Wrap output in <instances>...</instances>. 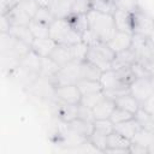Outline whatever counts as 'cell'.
Masks as SVG:
<instances>
[{
    "mask_svg": "<svg viewBox=\"0 0 154 154\" xmlns=\"http://www.w3.org/2000/svg\"><path fill=\"white\" fill-rule=\"evenodd\" d=\"M69 124L71 125V128L77 131L79 135L84 136V137H89L91 135V132L94 131V125L93 122H88V120H83L81 118H76L72 122H69Z\"/></svg>",
    "mask_w": 154,
    "mask_h": 154,
    "instance_id": "26",
    "label": "cell"
},
{
    "mask_svg": "<svg viewBox=\"0 0 154 154\" xmlns=\"http://www.w3.org/2000/svg\"><path fill=\"white\" fill-rule=\"evenodd\" d=\"M116 0H93L91 1V10H96L102 13L113 14L117 10Z\"/></svg>",
    "mask_w": 154,
    "mask_h": 154,
    "instance_id": "32",
    "label": "cell"
},
{
    "mask_svg": "<svg viewBox=\"0 0 154 154\" xmlns=\"http://www.w3.org/2000/svg\"><path fill=\"white\" fill-rule=\"evenodd\" d=\"M37 22H42V23H46V24H51L55 17L53 16L52 11L49 10V7H40L35 14V17L32 18Z\"/></svg>",
    "mask_w": 154,
    "mask_h": 154,
    "instance_id": "39",
    "label": "cell"
},
{
    "mask_svg": "<svg viewBox=\"0 0 154 154\" xmlns=\"http://www.w3.org/2000/svg\"><path fill=\"white\" fill-rule=\"evenodd\" d=\"M103 97H105L103 91H97V93H93V94H88V95H82V99H81L79 103L83 105V106H87L89 108H93Z\"/></svg>",
    "mask_w": 154,
    "mask_h": 154,
    "instance_id": "37",
    "label": "cell"
},
{
    "mask_svg": "<svg viewBox=\"0 0 154 154\" xmlns=\"http://www.w3.org/2000/svg\"><path fill=\"white\" fill-rule=\"evenodd\" d=\"M131 40H132V34L117 31L107 43L109 45V47L113 49L114 53H119L131 47Z\"/></svg>",
    "mask_w": 154,
    "mask_h": 154,
    "instance_id": "16",
    "label": "cell"
},
{
    "mask_svg": "<svg viewBox=\"0 0 154 154\" xmlns=\"http://www.w3.org/2000/svg\"><path fill=\"white\" fill-rule=\"evenodd\" d=\"M134 63H136V54L130 47L125 51L116 53V57L112 60V70L120 67H130Z\"/></svg>",
    "mask_w": 154,
    "mask_h": 154,
    "instance_id": "17",
    "label": "cell"
},
{
    "mask_svg": "<svg viewBox=\"0 0 154 154\" xmlns=\"http://www.w3.org/2000/svg\"><path fill=\"white\" fill-rule=\"evenodd\" d=\"M49 57L60 67L64 66V65H66V64H69L70 61H73L72 60V55H71L70 46H67V45H57Z\"/></svg>",
    "mask_w": 154,
    "mask_h": 154,
    "instance_id": "21",
    "label": "cell"
},
{
    "mask_svg": "<svg viewBox=\"0 0 154 154\" xmlns=\"http://www.w3.org/2000/svg\"><path fill=\"white\" fill-rule=\"evenodd\" d=\"M13 1H14V2H16V4H19V2H22V1H23V0H13Z\"/></svg>",
    "mask_w": 154,
    "mask_h": 154,
    "instance_id": "53",
    "label": "cell"
},
{
    "mask_svg": "<svg viewBox=\"0 0 154 154\" xmlns=\"http://www.w3.org/2000/svg\"><path fill=\"white\" fill-rule=\"evenodd\" d=\"M77 87L82 95L102 91V85H101L100 81H94V79H81L77 83Z\"/></svg>",
    "mask_w": 154,
    "mask_h": 154,
    "instance_id": "29",
    "label": "cell"
},
{
    "mask_svg": "<svg viewBox=\"0 0 154 154\" xmlns=\"http://www.w3.org/2000/svg\"><path fill=\"white\" fill-rule=\"evenodd\" d=\"M8 34L30 46L34 41V36L29 29V25H11Z\"/></svg>",
    "mask_w": 154,
    "mask_h": 154,
    "instance_id": "24",
    "label": "cell"
},
{
    "mask_svg": "<svg viewBox=\"0 0 154 154\" xmlns=\"http://www.w3.org/2000/svg\"><path fill=\"white\" fill-rule=\"evenodd\" d=\"M131 141L125 138L124 136H122L120 134L113 131L112 134H109L107 136V147L106 148H122V149H126L129 150Z\"/></svg>",
    "mask_w": 154,
    "mask_h": 154,
    "instance_id": "28",
    "label": "cell"
},
{
    "mask_svg": "<svg viewBox=\"0 0 154 154\" xmlns=\"http://www.w3.org/2000/svg\"><path fill=\"white\" fill-rule=\"evenodd\" d=\"M88 141L100 152V153H103V150L106 149L107 147V136L106 135H102L97 131H93L91 135L88 137Z\"/></svg>",
    "mask_w": 154,
    "mask_h": 154,
    "instance_id": "36",
    "label": "cell"
},
{
    "mask_svg": "<svg viewBox=\"0 0 154 154\" xmlns=\"http://www.w3.org/2000/svg\"><path fill=\"white\" fill-rule=\"evenodd\" d=\"M70 23L72 24V26L82 35L83 31H85L87 29H89V22H88V17L87 13L83 14H71L69 18Z\"/></svg>",
    "mask_w": 154,
    "mask_h": 154,
    "instance_id": "34",
    "label": "cell"
},
{
    "mask_svg": "<svg viewBox=\"0 0 154 154\" xmlns=\"http://www.w3.org/2000/svg\"><path fill=\"white\" fill-rule=\"evenodd\" d=\"M134 118L136 119V122L138 123V125L142 129H146L150 132H154V116L150 114L148 111L140 107L137 109V112L134 114Z\"/></svg>",
    "mask_w": 154,
    "mask_h": 154,
    "instance_id": "22",
    "label": "cell"
},
{
    "mask_svg": "<svg viewBox=\"0 0 154 154\" xmlns=\"http://www.w3.org/2000/svg\"><path fill=\"white\" fill-rule=\"evenodd\" d=\"M91 1H93V0H91Z\"/></svg>",
    "mask_w": 154,
    "mask_h": 154,
    "instance_id": "54",
    "label": "cell"
},
{
    "mask_svg": "<svg viewBox=\"0 0 154 154\" xmlns=\"http://www.w3.org/2000/svg\"><path fill=\"white\" fill-rule=\"evenodd\" d=\"M30 96L38 99L42 102H46L48 105H52L57 101L55 96V87L52 84V82L46 77H38L26 90Z\"/></svg>",
    "mask_w": 154,
    "mask_h": 154,
    "instance_id": "4",
    "label": "cell"
},
{
    "mask_svg": "<svg viewBox=\"0 0 154 154\" xmlns=\"http://www.w3.org/2000/svg\"><path fill=\"white\" fill-rule=\"evenodd\" d=\"M81 79H82V77H81V63L70 61L69 64L61 66L58 70V72L49 81L57 88L60 85L77 84Z\"/></svg>",
    "mask_w": 154,
    "mask_h": 154,
    "instance_id": "5",
    "label": "cell"
},
{
    "mask_svg": "<svg viewBox=\"0 0 154 154\" xmlns=\"http://www.w3.org/2000/svg\"><path fill=\"white\" fill-rule=\"evenodd\" d=\"M31 18H34L35 17V14H36V12H37V10L40 8L38 7V5L35 2V0H23L22 2H19L18 4Z\"/></svg>",
    "mask_w": 154,
    "mask_h": 154,
    "instance_id": "42",
    "label": "cell"
},
{
    "mask_svg": "<svg viewBox=\"0 0 154 154\" xmlns=\"http://www.w3.org/2000/svg\"><path fill=\"white\" fill-rule=\"evenodd\" d=\"M141 107L144 108L146 111H148L150 114L154 116V93H153L146 101H143V102L141 103Z\"/></svg>",
    "mask_w": 154,
    "mask_h": 154,
    "instance_id": "45",
    "label": "cell"
},
{
    "mask_svg": "<svg viewBox=\"0 0 154 154\" xmlns=\"http://www.w3.org/2000/svg\"><path fill=\"white\" fill-rule=\"evenodd\" d=\"M77 118H81V119L88 120V122H94L93 109L79 103V105H78V116H77Z\"/></svg>",
    "mask_w": 154,
    "mask_h": 154,
    "instance_id": "44",
    "label": "cell"
},
{
    "mask_svg": "<svg viewBox=\"0 0 154 154\" xmlns=\"http://www.w3.org/2000/svg\"><path fill=\"white\" fill-rule=\"evenodd\" d=\"M55 96H57V100L59 101L67 102V103H75V105H78L82 99V94L77 84H67V85L57 87Z\"/></svg>",
    "mask_w": 154,
    "mask_h": 154,
    "instance_id": "11",
    "label": "cell"
},
{
    "mask_svg": "<svg viewBox=\"0 0 154 154\" xmlns=\"http://www.w3.org/2000/svg\"><path fill=\"white\" fill-rule=\"evenodd\" d=\"M60 69V66L51 58V57H46V58H41V77H46L48 79H51Z\"/></svg>",
    "mask_w": 154,
    "mask_h": 154,
    "instance_id": "27",
    "label": "cell"
},
{
    "mask_svg": "<svg viewBox=\"0 0 154 154\" xmlns=\"http://www.w3.org/2000/svg\"><path fill=\"white\" fill-rule=\"evenodd\" d=\"M130 94L140 102L142 103L146 101L153 93H154V85L152 83L150 77H143V78H136L130 85Z\"/></svg>",
    "mask_w": 154,
    "mask_h": 154,
    "instance_id": "8",
    "label": "cell"
},
{
    "mask_svg": "<svg viewBox=\"0 0 154 154\" xmlns=\"http://www.w3.org/2000/svg\"><path fill=\"white\" fill-rule=\"evenodd\" d=\"M94 125V130L108 136L109 134H112L114 131V124L109 120V119H95L93 122Z\"/></svg>",
    "mask_w": 154,
    "mask_h": 154,
    "instance_id": "35",
    "label": "cell"
},
{
    "mask_svg": "<svg viewBox=\"0 0 154 154\" xmlns=\"http://www.w3.org/2000/svg\"><path fill=\"white\" fill-rule=\"evenodd\" d=\"M10 20L11 25H29V23L32 20V18L17 4L10 12L4 14Z\"/></svg>",
    "mask_w": 154,
    "mask_h": 154,
    "instance_id": "20",
    "label": "cell"
},
{
    "mask_svg": "<svg viewBox=\"0 0 154 154\" xmlns=\"http://www.w3.org/2000/svg\"><path fill=\"white\" fill-rule=\"evenodd\" d=\"M140 129H141V126L138 125V123L136 122V119L134 117L125 120V122L114 124V131L120 134L122 136H124L125 138H128L130 141Z\"/></svg>",
    "mask_w": 154,
    "mask_h": 154,
    "instance_id": "19",
    "label": "cell"
},
{
    "mask_svg": "<svg viewBox=\"0 0 154 154\" xmlns=\"http://www.w3.org/2000/svg\"><path fill=\"white\" fill-rule=\"evenodd\" d=\"M82 42H84L90 48V47H94L97 43H100L101 40L99 38V36L91 29H87L85 31L82 32Z\"/></svg>",
    "mask_w": 154,
    "mask_h": 154,
    "instance_id": "41",
    "label": "cell"
},
{
    "mask_svg": "<svg viewBox=\"0 0 154 154\" xmlns=\"http://www.w3.org/2000/svg\"><path fill=\"white\" fill-rule=\"evenodd\" d=\"M71 49V55H72V60L77 61V63H82L87 59V53L89 51V47L84 43V42H77L75 45L70 46Z\"/></svg>",
    "mask_w": 154,
    "mask_h": 154,
    "instance_id": "33",
    "label": "cell"
},
{
    "mask_svg": "<svg viewBox=\"0 0 154 154\" xmlns=\"http://www.w3.org/2000/svg\"><path fill=\"white\" fill-rule=\"evenodd\" d=\"M131 142L136 143V144H140L142 147H146L148 149V147L154 142V132H150V131L141 128L135 134V136L131 138Z\"/></svg>",
    "mask_w": 154,
    "mask_h": 154,
    "instance_id": "30",
    "label": "cell"
},
{
    "mask_svg": "<svg viewBox=\"0 0 154 154\" xmlns=\"http://www.w3.org/2000/svg\"><path fill=\"white\" fill-rule=\"evenodd\" d=\"M102 71L99 70L96 66H94L88 60H84L81 63V77L82 79H94L100 81Z\"/></svg>",
    "mask_w": 154,
    "mask_h": 154,
    "instance_id": "25",
    "label": "cell"
},
{
    "mask_svg": "<svg viewBox=\"0 0 154 154\" xmlns=\"http://www.w3.org/2000/svg\"><path fill=\"white\" fill-rule=\"evenodd\" d=\"M10 28H11V23H10V20L7 19L6 16L1 14V32H8Z\"/></svg>",
    "mask_w": 154,
    "mask_h": 154,
    "instance_id": "48",
    "label": "cell"
},
{
    "mask_svg": "<svg viewBox=\"0 0 154 154\" xmlns=\"http://www.w3.org/2000/svg\"><path fill=\"white\" fill-rule=\"evenodd\" d=\"M49 37L58 45H75L82 41V35L72 26L67 18L54 19L49 24Z\"/></svg>",
    "mask_w": 154,
    "mask_h": 154,
    "instance_id": "3",
    "label": "cell"
},
{
    "mask_svg": "<svg viewBox=\"0 0 154 154\" xmlns=\"http://www.w3.org/2000/svg\"><path fill=\"white\" fill-rule=\"evenodd\" d=\"M131 49L136 54L137 63L143 64L147 60L154 58V45L150 42L148 36H143L140 34H132Z\"/></svg>",
    "mask_w": 154,
    "mask_h": 154,
    "instance_id": "6",
    "label": "cell"
},
{
    "mask_svg": "<svg viewBox=\"0 0 154 154\" xmlns=\"http://www.w3.org/2000/svg\"><path fill=\"white\" fill-rule=\"evenodd\" d=\"M134 16V34H140L143 36H149L154 29V17L140 7Z\"/></svg>",
    "mask_w": 154,
    "mask_h": 154,
    "instance_id": "7",
    "label": "cell"
},
{
    "mask_svg": "<svg viewBox=\"0 0 154 154\" xmlns=\"http://www.w3.org/2000/svg\"><path fill=\"white\" fill-rule=\"evenodd\" d=\"M117 31L134 34V16L131 12L118 7L112 14Z\"/></svg>",
    "mask_w": 154,
    "mask_h": 154,
    "instance_id": "10",
    "label": "cell"
},
{
    "mask_svg": "<svg viewBox=\"0 0 154 154\" xmlns=\"http://www.w3.org/2000/svg\"><path fill=\"white\" fill-rule=\"evenodd\" d=\"M129 153L130 154H148V149L146 147H142L140 144L131 142L130 147H129Z\"/></svg>",
    "mask_w": 154,
    "mask_h": 154,
    "instance_id": "46",
    "label": "cell"
},
{
    "mask_svg": "<svg viewBox=\"0 0 154 154\" xmlns=\"http://www.w3.org/2000/svg\"><path fill=\"white\" fill-rule=\"evenodd\" d=\"M0 2H1V14H6L17 5L13 0H0Z\"/></svg>",
    "mask_w": 154,
    "mask_h": 154,
    "instance_id": "47",
    "label": "cell"
},
{
    "mask_svg": "<svg viewBox=\"0 0 154 154\" xmlns=\"http://www.w3.org/2000/svg\"><path fill=\"white\" fill-rule=\"evenodd\" d=\"M132 117H134V114H131L130 112H128V111H125V109L116 106L114 109L112 111L111 116H109V120L113 124H118V123L125 122V120H128V119H130Z\"/></svg>",
    "mask_w": 154,
    "mask_h": 154,
    "instance_id": "38",
    "label": "cell"
},
{
    "mask_svg": "<svg viewBox=\"0 0 154 154\" xmlns=\"http://www.w3.org/2000/svg\"><path fill=\"white\" fill-rule=\"evenodd\" d=\"M91 10V0H75L71 14H83Z\"/></svg>",
    "mask_w": 154,
    "mask_h": 154,
    "instance_id": "40",
    "label": "cell"
},
{
    "mask_svg": "<svg viewBox=\"0 0 154 154\" xmlns=\"http://www.w3.org/2000/svg\"><path fill=\"white\" fill-rule=\"evenodd\" d=\"M79 105V103H78ZM78 105L75 103H67V102H63L57 100L55 102H53L51 105L53 116L55 118H59L60 120L64 122H72L73 119L77 118L78 116Z\"/></svg>",
    "mask_w": 154,
    "mask_h": 154,
    "instance_id": "9",
    "label": "cell"
},
{
    "mask_svg": "<svg viewBox=\"0 0 154 154\" xmlns=\"http://www.w3.org/2000/svg\"><path fill=\"white\" fill-rule=\"evenodd\" d=\"M53 0H35V2L38 5V7H49Z\"/></svg>",
    "mask_w": 154,
    "mask_h": 154,
    "instance_id": "49",
    "label": "cell"
},
{
    "mask_svg": "<svg viewBox=\"0 0 154 154\" xmlns=\"http://www.w3.org/2000/svg\"><path fill=\"white\" fill-rule=\"evenodd\" d=\"M148 37H149V40H150V42H152V43L154 45V29H153V31L150 32V35H149Z\"/></svg>",
    "mask_w": 154,
    "mask_h": 154,
    "instance_id": "51",
    "label": "cell"
},
{
    "mask_svg": "<svg viewBox=\"0 0 154 154\" xmlns=\"http://www.w3.org/2000/svg\"><path fill=\"white\" fill-rule=\"evenodd\" d=\"M116 107V102L108 97H103L97 105H95L91 109H93V114H94V120L95 119H109V116L112 113V111Z\"/></svg>",
    "mask_w": 154,
    "mask_h": 154,
    "instance_id": "18",
    "label": "cell"
},
{
    "mask_svg": "<svg viewBox=\"0 0 154 154\" xmlns=\"http://www.w3.org/2000/svg\"><path fill=\"white\" fill-rule=\"evenodd\" d=\"M31 51V46L16 38L8 32L0 35V58L4 73H8L16 69L20 60Z\"/></svg>",
    "mask_w": 154,
    "mask_h": 154,
    "instance_id": "1",
    "label": "cell"
},
{
    "mask_svg": "<svg viewBox=\"0 0 154 154\" xmlns=\"http://www.w3.org/2000/svg\"><path fill=\"white\" fill-rule=\"evenodd\" d=\"M58 43L51 38V37H45V38H34L32 43H31V49L40 55L41 58H46L49 57L53 52V49L55 48Z\"/></svg>",
    "mask_w": 154,
    "mask_h": 154,
    "instance_id": "13",
    "label": "cell"
},
{
    "mask_svg": "<svg viewBox=\"0 0 154 154\" xmlns=\"http://www.w3.org/2000/svg\"><path fill=\"white\" fill-rule=\"evenodd\" d=\"M29 29H30L34 38L49 37V24H46V23L37 22V20L32 19L29 23Z\"/></svg>",
    "mask_w": 154,
    "mask_h": 154,
    "instance_id": "31",
    "label": "cell"
},
{
    "mask_svg": "<svg viewBox=\"0 0 154 154\" xmlns=\"http://www.w3.org/2000/svg\"><path fill=\"white\" fill-rule=\"evenodd\" d=\"M89 63H91L94 66H96L99 70H101L102 72L103 71H107V70H111L112 69V61L106 58L100 51H97L95 47H90L88 53H87V59Z\"/></svg>",
    "mask_w": 154,
    "mask_h": 154,
    "instance_id": "15",
    "label": "cell"
},
{
    "mask_svg": "<svg viewBox=\"0 0 154 154\" xmlns=\"http://www.w3.org/2000/svg\"><path fill=\"white\" fill-rule=\"evenodd\" d=\"M75 0H53L49 10L52 11L55 19L69 18L72 13V6Z\"/></svg>",
    "mask_w": 154,
    "mask_h": 154,
    "instance_id": "14",
    "label": "cell"
},
{
    "mask_svg": "<svg viewBox=\"0 0 154 154\" xmlns=\"http://www.w3.org/2000/svg\"><path fill=\"white\" fill-rule=\"evenodd\" d=\"M150 79H152V83H153V85H154V75L150 76Z\"/></svg>",
    "mask_w": 154,
    "mask_h": 154,
    "instance_id": "52",
    "label": "cell"
},
{
    "mask_svg": "<svg viewBox=\"0 0 154 154\" xmlns=\"http://www.w3.org/2000/svg\"><path fill=\"white\" fill-rule=\"evenodd\" d=\"M114 102H116V106H118V107L130 112L131 114H135L137 112V109L141 107V103L130 93L118 97L117 100H114Z\"/></svg>",
    "mask_w": 154,
    "mask_h": 154,
    "instance_id": "23",
    "label": "cell"
},
{
    "mask_svg": "<svg viewBox=\"0 0 154 154\" xmlns=\"http://www.w3.org/2000/svg\"><path fill=\"white\" fill-rule=\"evenodd\" d=\"M87 17L89 22V29H91L101 41L108 42L117 32L112 14L102 13L96 10H90L87 13Z\"/></svg>",
    "mask_w": 154,
    "mask_h": 154,
    "instance_id": "2",
    "label": "cell"
},
{
    "mask_svg": "<svg viewBox=\"0 0 154 154\" xmlns=\"http://www.w3.org/2000/svg\"><path fill=\"white\" fill-rule=\"evenodd\" d=\"M148 154H154V142L148 147Z\"/></svg>",
    "mask_w": 154,
    "mask_h": 154,
    "instance_id": "50",
    "label": "cell"
},
{
    "mask_svg": "<svg viewBox=\"0 0 154 154\" xmlns=\"http://www.w3.org/2000/svg\"><path fill=\"white\" fill-rule=\"evenodd\" d=\"M131 71H132V73L135 75V77L136 78H143V77H150V73H149V71L141 64V63H134L131 66Z\"/></svg>",
    "mask_w": 154,
    "mask_h": 154,
    "instance_id": "43",
    "label": "cell"
},
{
    "mask_svg": "<svg viewBox=\"0 0 154 154\" xmlns=\"http://www.w3.org/2000/svg\"><path fill=\"white\" fill-rule=\"evenodd\" d=\"M100 83L102 85V91H109V90H116V89H120V88H125L129 87L128 84H125L116 73L114 70H107L103 71L101 73L100 77Z\"/></svg>",
    "mask_w": 154,
    "mask_h": 154,
    "instance_id": "12",
    "label": "cell"
}]
</instances>
